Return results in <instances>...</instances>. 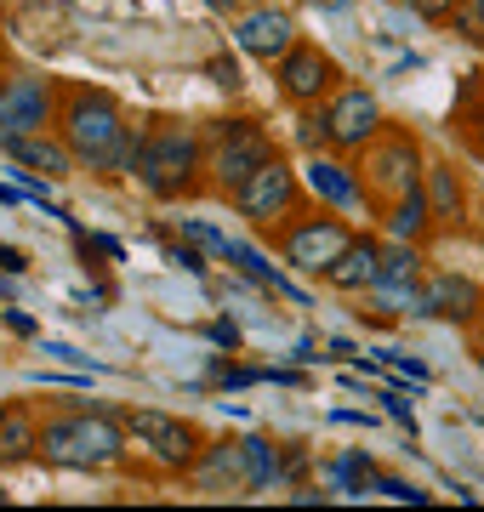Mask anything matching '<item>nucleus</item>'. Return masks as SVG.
I'll use <instances>...</instances> for the list:
<instances>
[{
    "instance_id": "9b49d317",
    "label": "nucleus",
    "mask_w": 484,
    "mask_h": 512,
    "mask_svg": "<svg viewBox=\"0 0 484 512\" xmlns=\"http://www.w3.org/2000/svg\"><path fill=\"white\" fill-rule=\"evenodd\" d=\"M410 313L456 325V330H479L484 325V285L473 274H456V268H428L416 296H410Z\"/></svg>"
},
{
    "instance_id": "c85d7f7f",
    "label": "nucleus",
    "mask_w": 484,
    "mask_h": 512,
    "mask_svg": "<svg viewBox=\"0 0 484 512\" xmlns=\"http://www.w3.org/2000/svg\"><path fill=\"white\" fill-rule=\"evenodd\" d=\"M473 154H479V160H484V137H479V143H473Z\"/></svg>"
},
{
    "instance_id": "5701e85b",
    "label": "nucleus",
    "mask_w": 484,
    "mask_h": 512,
    "mask_svg": "<svg viewBox=\"0 0 484 512\" xmlns=\"http://www.w3.org/2000/svg\"><path fill=\"white\" fill-rule=\"evenodd\" d=\"M245 467H251V490H268V478H280V444L245 439Z\"/></svg>"
},
{
    "instance_id": "f03ea898",
    "label": "nucleus",
    "mask_w": 484,
    "mask_h": 512,
    "mask_svg": "<svg viewBox=\"0 0 484 512\" xmlns=\"http://www.w3.org/2000/svg\"><path fill=\"white\" fill-rule=\"evenodd\" d=\"M40 461L63 473H120L131 467L126 421L92 404H57L40 416Z\"/></svg>"
},
{
    "instance_id": "a211bd4d",
    "label": "nucleus",
    "mask_w": 484,
    "mask_h": 512,
    "mask_svg": "<svg viewBox=\"0 0 484 512\" xmlns=\"http://www.w3.org/2000/svg\"><path fill=\"white\" fill-rule=\"evenodd\" d=\"M376 268H382V239H376V234H354V239H348V251L319 274V285L336 291V296H365L376 285Z\"/></svg>"
},
{
    "instance_id": "0eeeda50",
    "label": "nucleus",
    "mask_w": 484,
    "mask_h": 512,
    "mask_svg": "<svg viewBox=\"0 0 484 512\" xmlns=\"http://www.w3.org/2000/svg\"><path fill=\"white\" fill-rule=\"evenodd\" d=\"M120 421H126V439L131 450L149 461L160 478H188L194 473V461H200L205 450V427L200 421H188V416H171V410H120Z\"/></svg>"
},
{
    "instance_id": "f257e3e1",
    "label": "nucleus",
    "mask_w": 484,
    "mask_h": 512,
    "mask_svg": "<svg viewBox=\"0 0 484 512\" xmlns=\"http://www.w3.org/2000/svg\"><path fill=\"white\" fill-rule=\"evenodd\" d=\"M57 137L75 148L80 171H92L97 183H126L137 171L143 126H131L126 103L109 86L63 80V109H57Z\"/></svg>"
},
{
    "instance_id": "dca6fc26",
    "label": "nucleus",
    "mask_w": 484,
    "mask_h": 512,
    "mask_svg": "<svg viewBox=\"0 0 484 512\" xmlns=\"http://www.w3.org/2000/svg\"><path fill=\"white\" fill-rule=\"evenodd\" d=\"M188 484L205 495H245L251 490V467H245V444L234 439H205L200 461H194V473Z\"/></svg>"
},
{
    "instance_id": "cd10ccee",
    "label": "nucleus",
    "mask_w": 484,
    "mask_h": 512,
    "mask_svg": "<svg viewBox=\"0 0 484 512\" xmlns=\"http://www.w3.org/2000/svg\"><path fill=\"white\" fill-rule=\"evenodd\" d=\"M467 6H473V18H479V23H484V0H467Z\"/></svg>"
},
{
    "instance_id": "f3484780",
    "label": "nucleus",
    "mask_w": 484,
    "mask_h": 512,
    "mask_svg": "<svg viewBox=\"0 0 484 512\" xmlns=\"http://www.w3.org/2000/svg\"><path fill=\"white\" fill-rule=\"evenodd\" d=\"M0 154H6V160H18L23 171H35V177H46V183H69V177L80 171L75 148L57 137V126L52 131H29V137H12Z\"/></svg>"
},
{
    "instance_id": "f8f14e48",
    "label": "nucleus",
    "mask_w": 484,
    "mask_h": 512,
    "mask_svg": "<svg viewBox=\"0 0 484 512\" xmlns=\"http://www.w3.org/2000/svg\"><path fill=\"white\" fill-rule=\"evenodd\" d=\"M325 120H331V154H348V160L388 126L382 97H376L371 86H354V80H342V86L325 97Z\"/></svg>"
},
{
    "instance_id": "a878e982",
    "label": "nucleus",
    "mask_w": 484,
    "mask_h": 512,
    "mask_svg": "<svg viewBox=\"0 0 484 512\" xmlns=\"http://www.w3.org/2000/svg\"><path fill=\"white\" fill-rule=\"evenodd\" d=\"M205 6H211L217 18H240V12H245V0H205Z\"/></svg>"
},
{
    "instance_id": "b1692460",
    "label": "nucleus",
    "mask_w": 484,
    "mask_h": 512,
    "mask_svg": "<svg viewBox=\"0 0 484 512\" xmlns=\"http://www.w3.org/2000/svg\"><path fill=\"white\" fill-rule=\"evenodd\" d=\"M399 6H410V12H416L422 23H433V29H445V23L462 12L467 0H399Z\"/></svg>"
},
{
    "instance_id": "4be33fe9",
    "label": "nucleus",
    "mask_w": 484,
    "mask_h": 512,
    "mask_svg": "<svg viewBox=\"0 0 484 512\" xmlns=\"http://www.w3.org/2000/svg\"><path fill=\"white\" fill-rule=\"evenodd\" d=\"M291 143H297L302 154H325V148H331V120H325V103H319V109H297Z\"/></svg>"
},
{
    "instance_id": "c756f323",
    "label": "nucleus",
    "mask_w": 484,
    "mask_h": 512,
    "mask_svg": "<svg viewBox=\"0 0 484 512\" xmlns=\"http://www.w3.org/2000/svg\"><path fill=\"white\" fill-rule=\"evenodd\" d=\"M473 80H479V97H484V74H473Z\"/></svg>"
},
{
    "instance_id": "412c9836",
    "label": "nucleus",
    "mask_w": 484,
    "mask_h": 512,
    "mask_svg": "<svg viewBox=\"0 0 484 512\" xmlns=\"http://www.w3.org/2000/svg\"><path fill=\"white\" fill-rule=\"evenodd\" d=\"M40 461V410L35 404H6L0 416V467Z\"/></svg>"
},
{
    "instance_id": "7c9ffc66",
    "label": "nucleus",
    "mask_w": 484,
    "mask_h": 512,
    "mask_svg": "<svg viewBox=\"0 0 484 512\" xmlns=\"http://www.w3.org/2000/svg\"><path fill=\"white\" fill-rule=\"evenodd\" d=\"M479 370H484V342H479Z\"/></svg>"
},
{
    "instance_id": "6e6552de",
    "label": "nucleus",
    "mask_w": 484,
    "mask_h": 512,
    "mask_svg": "<svg viewBox=\"0 0 484 512\" xmlns=\"http://www.w3.org/2000/svg\"><path fill=\"white\" fill-rule=\"evenodd\" d=\"M308 200H314V194H308V183H302V171L285 160V148H280L274 160L257 165V171H251L240 188H234V200H228V205H234V217H245V222L262 234V228L285 222L291 211H302Z\"/></svg>"
},
{
    "instance_id": "ddd939ff",
    "label": "nucleus",
    "mask_w": 484,
    "mask_h": 512,
    "mask_svg": "<svg viewBox=\"0 0 484 512\" xmlns=\"http://www.w3.org/2000/svg\"><path fill=\"white\" fill-rule=\"evenodd\" d=\"M302 183H308V194H314L319 205H331V211H365V217L376 222L371 211V194H365V183H359V165L348 160V154H308V171H302Z\"/></svg>"
},
{
    "instance_id": "9d476101",
    "label": "nucleus",
    "mask_w": 484,
    "mask_h": 512,
    "mask_svg": "<svg viewBox=\"0 0 484 512\" xmlns=\"http://www.w3.org/2000/svg\"><path fill=\"white\" fill-rule=\"evenodd\" d=\"M342 80H348L342 63H336L325 46H314V40H297V46L274 63V92H280L285 109H319Z\"/></svg>"
},
{
    "instance_id": "4468645a",
    "label": "nucleus",
    "mask_w": 484,
    "mask_h": 512,
    "mask_svg": "<svg viewBox=\"0 0 484 512\" xmlns=\"http://www.w3.org/2000/svg\"><path fill=\"white\" fill-rule=\"evenodd\" d=\"M422 194H428V205H433L439 234H462L467 217H473V194H467V171H462V160H456V154H428Z\"/></svg>"
},
{
    "instance_id": "2eb2a0df",
    "label": "nucleus",
    "mask_w": 484,
    "mask_h": 512,
    "mask_svg": "<svg viewBox=\"0 0 484 512\" xmlns=\"http://www.w3.org/2000/svg\"><path fill=\"white\" fill-rule=\"evenodd\" d=\"M297 18L291 12H280V6H245L240 18H234V46H240L245 57H257V63H280L291 46H297Z\"/></svg>"
},
{
    "instance_id": "20e7f679",
    "label": "nucleus",
    "mask_w": 484,
    "mask_h": 512,
    "mask_svg": "<svg viewBox=\"0 0 484 512\" xmlns=\"http://www.w3.org/2000/svg\"><path fill=\"white\" fill-rule=\"evenodd\" d=\"M200 131H205V183H211L217 200H234V188L257 165H268L280 154L274 131L262 126L257 114H223V120H205Z\"/></svg>"
},
{
    "instance_id": "1a4fd4ad",
    "label": "nucleus",
    "mask_w": 484,
    "mask_h": 512,
    "mask_svg": "<svg viewBox=\"0 0 484 512\" xmlns=\"http://www.w3.org/2000/svg\"><path fill=\"white\" fill-rule=\"evenodd\" d=\"M57 109H63V80L40 69H12L0 86V148L29 131H52Z\"/></svg>"
},
{
    "instance_id": "39448f33",
    "label": "nucleus",
    "mask_w": 484,
    "mask_h": 512,
    "mask_svg": "<svg viewBox=\"0 0 484 512\" xmlns=\"http://www.w3.org/2000/svg\"><path fill=\"white\" fill-rule=\"evenodd\" d=\"M354 165H359V183H365V194H371V211L382 217V205H388V200H399V194H410V188H422V171H428V143H422V131H416V126L388 120V126H382L371 143L354 154Z\"/></svg>"
},
{
    "instance_id": "bb28decb",
    "label": "nucleus",
    "mask_w": 484,
    "mask_h": 512,
    "mask_svg": "<svg viewBox=\"0 0 484 512\" xmlns=\"http://www.w3.org/2000/svg\"><path fill=\"white\" fill-rule=\"evenodd\" d=\"M6 74H12V52H6V40H0V86H6Z\"/></svg>"
},
{
    "instance_id": "aec40b11",
    "label": "nucleus",
    "mask_w": 484,
    "mask_h": 512,
    "mask_svg": "<svg viewBox=\"0 0 484 512\" xmlns=\"http://www.w3.org/2000/svg\"><path fill=\"white\" fill-rule=\"evenodd\" d=\"M376 222H382V234H388V239H410V245H422V251L439 239V222H433V205H428L422 188H410V194L388 200Z\"/></svg>"
},
{
    "instance_id": "423d86ee",
    "label": "nucleus",
    "mask_w": 484,
    "mask_h": 512,
    "mask_svg": "<svg viewBox=\"0 0 484 512\" xmlns=\"http://www.w3.org/2000/svg\"><path fill=\"white\" fill-rule=\"evenodd\" d=\"M359 228L342 211H331V205H319V200H308L302 211H291L285 222H274V228H262V239L280 251V262L285 268H297V274H325L336 256L348 251V239H354Z\"/></svg>"
},
{
    "instance_id": "393cba45",
    "label": "nucleus",
    "mask_w": 484,
    "mask_h": 512,
    "mask_svg": "<svg viewBox=\"0 0 484 512\" xmlns=\"http://www.w3.org/2000/svg\"><path fill=\"white\" fill-rule=\"evenodd\" d=\"M205 74H211V86H223V92H240V86H245L234 57H211V63H205Z\"/></svg>"
},
{
    "instance_id": "2f4dec72",
    "label": "nucleus",
    "mask_w": 484,
    "mask_h": 512,
    "mask_svg": "<svg viewBox=\"0 0 484 512\" xmlns=\"http://www.w3.org/2000/svg\"><path fill=\"white\" fill-rule=\"evenodd\" d=\"M0 416H6V404H0Z\"/></svg>"
},
{
    "instance_id": "7ed1b4c3",
    "label": "nucleus",
    "mask_w": 484,
    "mask_h": 512,
    "mask_svg": "<svg viewBox=\"0 0 484 512\" xmlns=\"http://www.w3.org/2000/svg\"><path fill=\"white\" fill-rule=\"evenodd\" d=\"M131 177L154 205H188L211 194V183H205V131L194 120H177V114L149 120Z\"/></svg>"
},
{
    "instance_id": "6ab92c4d",
    "label": "nucleus",
    "mask_w": 484,
    "mask_h": 512,
    "mask_svg": "<svg viewBox=\"0 0 484 512\" xmlns=\"http://www.w3.org/2000/svg\"><path fill=\"white\" fill-rule=\"evenodd\" d=\"M422 274H428V251H422V245H410V239H382V268H376L371 291L399 296V302H405V313H410V296H416Z\"/></svg>"
}]
</instances>
